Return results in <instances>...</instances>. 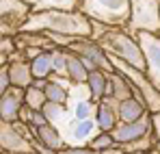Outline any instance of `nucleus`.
I'll return each instance as SVG.
<instances>
[{
	"mask_svg": "<svg viewBox=\"0 0 160 154\" xmlns=\"http://www.w3.org/2000/svg\"><path fill=\"white\" fill-rule=\"evenodd\" d=\"M28 154H39V152H37V150H35V152H28Z\"/></svg>",
	"mask_w": 160,
	"mask_h": 154,
	"instance_id": "nucleus-29",
	"label": "nucleus"
},
{
	"mask_svg": "<svg viewBox=\"0 0 160 154\" xmlns=\"http://www.w3.org/2000/svg\"><path fill=\"white\" fill-rule=\"evenodd\" d=\"M102 154H126V148L117 143V146H112V148H108V150H104Z\"/></svg>",
	"mask_w": 160,
	"mask_h": 154,
	"instance_id": "nucleus-27",
	"label": "nucleus"
},
{
	"mask_svg": "<svg viewBox=\"0 0 160 154\" xmlns=\"http://www.w3.org/2000/svg\"><path fill=\"white\" fill-rule=\"evenodd\" d=\"M65 50H69V52H74V54H78L80 59L84 61V65L89 67V72H93V70L115 72V67H112V63H110L108 54L104 52V48H102L98 41H93V39L76 37V39L69 44V48H65Z\"/></svg>",
	"mask_w": 160,
	"mask_h": 154,
	"instance_id": "nucleus-7",
	"label": "nucleus"
},
{
	"mask_svg": "<svg viewBox=\"0 0 160 154\" xmlns=\"http://www.w3.org/2000/svg\"><path fill=\"white\" fill-rule=\"evenodd\" d=\"M95 115H98V102H95L91 96L78 98V100L74 102V106H72V111H69V119H72V122L95 119Z\"/></svg>",
	"mask_w": 160,
	"mask_h": 154,
	"instance_id": "nucleus-19",
	"label": "nucleus"
},
{
	"mask_svg": "<svg viewBox=\"0 0 160 154\" xmlns=\"http://www.w3.org/2000/svg\"><path fill=\"white\" fill-rule=\"evenodd\" d=\"M152 122H154V132H156V139H158V150L156 154H160V113L152 115Z\"/></svg>",
	"mask_w": 160,
	"mask_h": 154,
	"instance_id": "nucleus-26",
	"label": "nucleus"
},
{
	"mask_svg": "<svg viewBox=\"0 0 160 154\" xmlns=\"http://www.w3.org/2000/svg\"><path fill=\"white\" fill-rule=\"evenodd\" d=\"M65 54H67V78H69V82L74 87H84L89 80V74H91L89 67L84 65V61L78 54H74L69 50H65Z\"/></svg>",
	"mask_w": 160,
	"mask_h": 154,
	"instance_id": "nucleus-14",
	"label": "nucleus"
},
{
	"mask_svg": "<svg viewBox=\"0 0 160 154\" xmlns=\"http://www.w3.org/2000/svg\"><path fill=\"white\" fill-rule=\"evenodd\" d=\"M112 146H117V141H115V137L110 132H98L91 139V143H89V148L91 150H98V152H104V150L112 148Z\"/></svg>",
	"mask_w": 160,
	"mask_h": 154,
	"instance_id": "nucleus-23",
	"label": "nucleus"
},
{
	"mask_svg": "<svg viewBox=\"0 0 160 154\" xmlns=\"http://www.w3.org/2000/svg\"><path fill=\"white\" fill-rule=\"evenodd\" d=\"M132 13L126 24V33L136 37L138 33L160 35V0H130Z\"/></svg>",
	"mask_w": 160,
	"mask_h": 154,
	"instance_id": "nucleus-5",
	"label": "nucleus"
},
{
	"mask_svg": "<svg viewBox=\"0 0 160 154\" xmlns=\"http://www.w3.org/2000/svg\"><path fill=\"white\" fill-rule=\"evenodd\" d=\"M93 41H98L104 52L108 56H115V59H121L126 61L128 65L138 67L145 72L147 63H145V54L143 48L138 44V39L128 35L123 28H117V26H108V24H100V22H93Z\"/></svg>",
	"mask_w": 160,
	"mask_h": 154,
	"instance_id": "nucleus-2",
	"label": "nucleus"
},
{
	"mask_svg": "<svg viewBox=\"0 0 160 154\" xmlns=\"http://www.w3.org/2000/svg\"><path fill=\"white\" fill-rule=\"evenodd\" d=\"M152 130H154V122H152V113H149L138 122H119L110 135L115 137V141L119 146H128V143H134L136 139L145 137Z\"/></svg>",
	"mask_w": 160,
	"mask_h": 154,
	"instance_id": "nucleus-10",
	"label": "nucleus"
},
{
	"mask_svg": "<svg viewBox=\"0 0 160 154\" xmlns=\"http://www.w3.org/2000/svg\"><path fill=\"white\" fill-rule=\"evenodd\" d=\"M9 67V78H11V87H20V89H28L35 85V76L30 70L28 61H11L7 63Z\"/></svg>",
	"mask_w": 160,
	"mask_h": 154,
	"instance_id": "nucleus-13",
	"label": "nucleus"
},
{
	"mask_svg": "<svg viewBox=\"0 0 160 154\" xmlns=\"http://www.w3.org/2000/svg\"><path fill=\"white\" fill-rule=\"evenodd\" d=\"M30 15H32V7L24 0H0V33H2V37H18Z\"/></svg>",
	"mask_w": 160,
	"mask_h": 154,
	"instance_id": "nucleus-6",
	"label": "nucleus"
},
{
	"mask_svg": "<svg viewBox=\"0 0 160 154\" xmlns=\"http://www.w3.org/2000/svg\"><path fill=\"white\" fill-rule=\"evenodd\" d=\"M58 154H102V152L91 150L89 146H67V148H63Z\"/></svg>",
	"mask_w": 160,
	"mask_h": 154,
	"instance_id": "nucleus-24",
	"label": "nucleus"
},
{
	"mask_svg": "<svg viewBox=\"0 0 160 154\" xmlns=\"http://www.w3.org/2000/svg\"><path fill=\"white\" fill-rule=\"evenodd\" d=\"M32 135H35L37 141H41L43 146L52 148V150H56V152H61L63 148H67V141H65L63 132L56 128V126H52V124L41 126V128H32Z\"/></svg>",
	"mask_w": 160,
	"mask_h": 154,
	"instance_id": "nucleus-16",
	"label": "nucleus"
},
{
	"mask_svg": "<svg viewBox=\"0 0 160 154\" xmlns=\"http://www.w3.org/2000/svg\"><path fill=\"white\" fill-rule=\"evenodd\" d=\"M143 54H145V74L149 76L152 85L160 91V35H152V33H138L136 35Z\"/></svg>",
	"mask_w": 160,
	"mask_h": 154,
	"instance_id": "nucleus-8",
	"label": "nucleus"
},
{
	"mask_svg": "<svg viewBox=\"0 0 160 154\" xmlns=\"http://www.w3.org/2000/svg\"><path fill=\"white\" fill-rule=\"evenodd\" d=\"M48 104V98H46V91L39 89V87H28L26 89V106L35 109V111H43V106Z\"/></svg>",
	"mask_w": 160,
	"mask_h": 154,
	"instance_id": "nucleus-22",
	"label": "nucleus"
},
{
	"mask_svg": "<svg viewBox=\"0 0 160 154\" xmlns=\"http://www.w3.org/2000/svg\"><path fill=\"white\" fill-rule=\"evenodd\" d=\"M80 13H84L91 22L126 28L130 22L132 2L130 0H80Z\"/></svg>",
	"mask_w": 160,
	"mask_h": 154,
	"instance_id": "nucleus-3",
	"label": "nucleus"
},
{
	"mask_svg": "<svg viewBox=\"0 0 160 154\" xmlns=\"http://www.w3.org/2000/svg\"><path fill=\"white\" fill-rule=\"evenodd\" d=\"M30 70H32L35 80H41V78H52V74H54L52 52H41L39 56H35V59L30 61Z\"/></svg>",
	"mask_w": 160,
	"mask_h": 154,
	"instance_id": "nucleus-21",
	"label": "nucleus"
},
{
	"mask_svg": "<svg viewBox=\"0 0 160 154\" xmlns=\"http://www.w3.org/2000/svg\"><path fill=\"white\" fill-rule=\"evenodd\" d=\"M95 124H98V130L100 132H112L115 126L119 124V100L104 98L102 102H98Z\"/></svg>",
	"mask_w": 160,
	"mask_h": 154,
	"instance_id": "nucleus-12",
	"label": "nucleus"
},
{
	"mask_svg": "<svg viewBox=\"0 0 160 154\" xmlns=\"http://www.w3.org/2000/svg\"><path fill=\"white\" fill-rule=\"evenodd\" d=\"M32 7V11H78L80 0H24Z\"/></svg>",
	"mask_w": 160,
	"mask_h": 154,
	"instance_id": "nucleus-20",
	"label": "nucleus"
},
{
	"mask_svg": "<svg viewBox=\"0 0 160 154\" xmlns=\"http://www.w3.org/2000/svg\"><path fill=\"white\" fill-rule=\"evenodd\" d=\"M108 59H110L115 72L123 74V76L130 80V85L134 87V91H138V96L143 98V102H145V106H147V111H149L152 115H154V113H160V91L152 85L149 76H147L143 70L128 65V63L121 61V59H115V56H108Z\"/></svg>",
	"mask_w": 160,
	"mask_h": 154,
	"instance_id": "nucleus-4",
	"label": "nucleus"
},
{
	"mask_svg": "<svg viewBox=\"0 0 160 154\" xmlns=\"http://www.w3.org/2000/svg\"><path fill=\"white\" fill-rule=\"evenodd\" d=\"M126 154H149V152H126Z\"/></svg>",
	"mask_w": 160,
	"mask_h": 154,
	"instance_id": "nucleus-28",
	"label": "nucleus"
},
{
	"mask_svg": "<svg viewBox=\"0 0 160 154\" xmlns=\"http://www.w3.org/2000/svg\"><path fill=\"white\" fill-rule=\"evenodd\" d=\"M7 89H11V78H9V67L2 65L0 67V93H4Z\"/></svg>",
	"mask_w": 160,
	"mask_h": 154,
	"instance_id": "nucleus-25",
	"label": "nucleus"
},
{
	"mask_svg": "<svg viewBox=\"0 0 160 154\" xmlns=\"http://www.w3.org/2000/svg\"><path fill=\"white\" fill-rule=\"evenodd\" d=\"M145 115H149V111H147L145 102L138 100L136 96L119 102V122H138Z\"/></svg>",
	"mask_w": 160,
	"mask_h": 154,
	"instance_id": "nucleus-18",
	"label": "nucleus"
},
{
	"mask_svg": "<svg viewBox=\"0 0 160 154\" xmlns=\"http://www.w3.org/2000/svg\"><path fill=\"white\" fill-rule=\"evenodd\" d=\"M0 148L2 154H28L35 152V139L22 135L9 122H0Z\"/></svg>",
	"mask_w": 160,
	"mask_h": 154,
	"instance_id": "nucleus-9",
	"label": "nucleus"
},
{
	"mask_svg": "<svg viewBox=\"0 0 160 154\" xmlns=\"http://www.w3.org/2000/svg\"><path fill=\"white\" fill-rule=\"evenodd\" d=\"M108 96L106 98H115V100H119V102H123V100H128V98H134V87L130 85V80L123 76V74H119V72H110L108 74Z\"/></svg>",
	"mask_w": 160,
	"mask_h": 154,
	"instance_id": "nucleus-15",
	"label": "nucleus"
},
{
	"mask_svg": "<svg viewBox=\"0 0 160 154\" xmlns=\"http://www.w3.org/2000/svg\"><path fill=\"white\" fill-rule=\"evenodd\" d=\"M58 33L67 37H93V22L80 11H32L22 33Z\"/></svg>",
	"mask_w": 160,
	"mask_h": 154,
	"instance_id": "nucleus-1",
	"label": "nucleus"
},
{
	"mask_svg": "<svg viewBox=\"0 0 160 154\" xmlns=\"http://www.w3.org/2000/svg\"><path fill=\"white\" fill-rule=\"evenodd\" d=\"M108 74L110 72H104V70H93L91 74H89V80H87V91H89V96L95 100V102H102L104 98L108 96Z\"/></svg>",
	"mask_w": 160,
	"mask_h": 154,
	"instance_id": "nucleus-17",
	"label": "nucleus"
},
{
	"mask_svg": "<svg viewBox=\"0 0 160 154\" xmlns=\"http://www.w3.org/2000/svg\"><path fill=\"white\" fill-rule=\"evenodd\" d=\"M26 104V89L11 87L0 93V122H20V113Z\"/></svg>",
	"mask_w": 160,
	"mask_h": 154,
	"instance_id": "nucleus-11",
	"label": "nucleus"
}]
</instances>
